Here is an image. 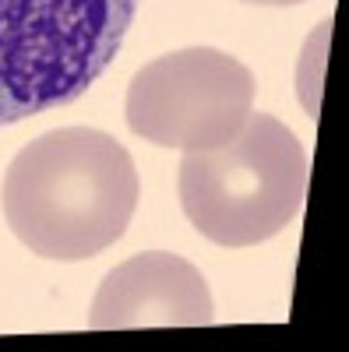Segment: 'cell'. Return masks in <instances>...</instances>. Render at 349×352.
<instances>
[{"label":"cell","mask_w":349,"mask_h":352,"mask_svg":"<svg viewBox=\"0 0 349 352\" xmlns=\"http://www.w3.org/2000/svg\"><path fill=\"white\" fill-rule=\"evenodd\" d=\"M131 152L96 127H56L11 159L0 187L14 236L46 261L96 257L127 232L138 208Z\"/></svg>","instance_id":"1"},{"label":"cell","mask_w":349,"mask_h":352,"mask_svg":"<svg viewBox=\"0 0 349 352\" xmlns=\"http://www.w3.org/2000/svg\"><path fill=\"white\" fill-rule=\"evenodd\" d=\"M254 74L222 50L187 46L145 64L127 88V127L141 141L212 152L240 134L254 113Z\"/></svg>","instance_id":"4"},{"label":"cell","mask_w":349,"mask_h":352,"mask_svg":"<svg viewBox=\"0 0 349 352\" xmlns=\"http://www.w3.org/2000/svg\"><path fill=\"white\" fill-rule=\"evenodd\" d=\"M215 320L212 289L191 261L149 250L134 254L99 282L89 310L96 331L205 328Z\"/></svg>","instance_id":"5"},{"label":"cell","mask_w":349,"mask_h":352,"mask_svg":"<svg viewBox=\"0 0 349 352\" xmlns=\"http://www.w3.org/2000/svg\"><path fill=\"white\" fill-rule=\"evenodd\" d=\"M244 4H261V8H289V4H304V0H244Z\"/></svg>","instance_id":"6"},{"label":"cell","mask_w":349,"mask_h":352,"mask_svg":"<svg viewBox=\"0 0 349 352\" xmlns=\"http://www.w3.org/2000/svg\"><path fill=\"white\" fill-rule=\"evenodd\" d=\"M134 14L138 0H0V127L81 99Z\"/></svg>","instance_id":"2"},{"label":"cell","mask_w":349,"mask_h":352,"mask_svg":"<svg viewBox=\"0 0 349 352\" xmlns=\"http://www.w3.org/2000/svg\"><path fill=\"white\" fill-rule=\"evenodd\" d=\"M177 194L187 222L205 240L219 247L265 243L304 208V144L275 116L251 113L222 148L184 152Z\"/></svg>","instance_id":"3"}]
</instances>
